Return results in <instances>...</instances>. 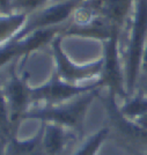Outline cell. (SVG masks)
Returning a JSON list of instances; mask_svg holds the SVG:
<instances>
[{"instance_id":"obj_1","label":"cell","mask_w":147,"mask_h":155,"mask_svg":"<svg viewBox=\"0 0 147 155\" xmlns=\"http://www.w3.org/2000/svg\"><path fill=\"white\" fill-rule=\"evenodd\" d=\"M128 54V80L129 88H132L141 65L145 39L147 36V0H138L134 19L130 30Z\"/></svg>"},{"instance_id":"obj_2","label":"cell","mask_w":147,"mask_h":155,"mask_svg":"<svg viewBox=\"0 0 147 155\" xmlns=\"http://www.w3.org/2000/svg\"><path fill=\"white\" fill-rule=\"evenodd\" d=\"M80 1L81 0H65L42 9L27 22V25L22 28V30L18 32L11 42H18L20 39L27 37L30 32L49 28V26L63 22L70 16Z\"/></svg>"},{"instance_id":"obj_3","label":"cell","mask_w":147,"mask_h":155,"mask_svg":"<svg viewBox=\"0 0 147 155\" xmlns=\"http://www.w3.org/2000/svg\"><path fill=\"white\" fill-rule=\"evenodd\" d=\"M57 31L56 28H44V29H39L32 32V36L27 37V39H21L18 42H11L6 46H2L1 49V63L7 61L11 57H13L15 54H21V53H26L43 45L48 41L52 38V36L55 35V32ZM26 38V37H25Z\"/></svg>"},{"instance_id":"obj_4","label":"cell","mask_w":147,"mask_h":155,"mask_svg":"<svg viewBox=\"0 0 147 155\" xmlns=\"http://www.w3.org/2000/svg\"><path fill=\"white\" fill-rule=\"evenodd\" d=\"M131 2L132 0H90L87 6L118 27L129 13Z\"/></svg>"},{"instance_id":"obj_5","label":"cell","mask_w":147,"mask_h":155,"mask_svg":"<svg viewBox=\"0 0 147 155\" xmlns=\"http://www.w3.org/2000/svg\"><path fill=\"white\" fill-rule=\"evenodd\" d=\"M53 49L56 52V58H57L58 63V70L62 77H64L67 80H75V79H82L88 75H93L96 72L101 70L102 66V61L97 63V64H93L90 66H86V67H77L72 64L71 61L67 60L63 53L60 46H59V41H55L53 42Z\"/></svg>"},{"instance_id":"obj_6","label":"cell","mask_w":147,"mask_h":155,"mask_svg":"<svg viewBox=\"0 0 147 155\" xmlns=\"http://www.w3.org/2000/svg\"><path fill=\"white\" fill-rule=\"evenodd\" d=\"M117 34L111 38H109L105 46V59H104V81L110 84L114 89H121V70L118 63V53H117Z\"/></svg>"},{"instance_id":"obj_7","label":"cell","mask_w":147,"mask_h":155,"mask_svg":"<svg viewBox=\"0 0 147 155\" xmlns=\"http://www.w3.org/2000/svg\"><path fill=\"white\" fill-rule=\"evenodd\" d=\"M88 102H89V97H85L81 101H79L78 103L73 104L71 107H67L65 109L50 110V111L42 112L41 115L48 117V118H55V119H58L60 122H65V123H74Z\"/></svg>"},{"instance_id":"obj_8","label":"cell","mask_w":147,"mask_h":155,"mask_svg":"<svg viewBox=\"0 0 147 155\" xmlns=\"http://www.w3.org/2000/svg\"><path fill=\"white\" fill-rule=\"evenodd\" d=\"M83 91H85V88L72 87V86H67V84L55 82L48 87L35 91L34 94L36 97H45V98H52V100L59 98L60 100V98H65V97H70L72 95L79 94Z\"/></svg>"},{"instance_id":"obj_9","label":"cell","mask_w":147,"mask_h":155,"mask_svg":"<svg viewBox=\"0 0 147 155\" xmlns=\"http://www.w3.org/2000/svg\"><path fill=\"white\" fill-rule=\"evenodd\" d=\"M26 18L25 14H16L1 19V39H6L20 27L21 22Z\"/></svg>"},{"instance_id":"obj_10","label":"cell","mask_w":147,"mask_h":155,"mask_svg":"<svg viewBox=\"0 0 147 155\" xmlns=\"http://www.w3.org/2000/svg\"><path fill=\"white\" fill-rule=\"evenodd\" d=\"M11 96H12V102H13L15 109H20L25 104L27 98V91L21 82L14 81L12 84V86H11Z\"/></svg>"},{"instance_id":"obj_11","label":"cell","mask_w":147,"mask_h":155,"mask_svg":"<svg viewBox=\"0 0 147 155\" xmlns=\"http://www.w3.org/2000/svg\"><path fill=\"white\" fill-rule=\"evenodd\" d=\"M45 145H46V148L50 153H56L57 152L60 147V145H62V136H60L59 130L55 129V127L48 130Z\"/></svg>"},{"instance_id":"obj_12","label":"cell","mask_w":147,"mask_h":155,"mask_svg":"<svg viewBox=\"0 0 147 155\" xmlns=\"http://www.w3.org/2000/svg\"><path fill=\"white\" fill-rule=\"evenodd\" d=\"M46 1L48 0H11V5L14 9L29 12L44 5Z\"/></svg>"},{"instance_id":"obj_13","label":"cell","mask_w":147,"mask_h":155,"mask_svg":"<svg viewBox=\"0 0 147 155\" xmlns=\"http://www.w3.org/2000/svg\"><path fill=\"white\" fill-rule=\"evenodd\" d=\"M147 111V101L144 98H137L132 101L131 103H129L124 112L128 114L130 116H137V115H142Z\"/></svg>"},{"instance_id":"obj_14","label":"cell","mask_w":147,"mask_h":155,"mask_svg":"<svg viewBox=\"0 0 147 155\" xmlns=\"http://www.w3.org/2000/svg\"><path fill=\"white\" fill-rule=\"evenodd\" d=\"M103 137H104V132H101V133L96 134L95 137H93L88 141V143H86V146L80 150V153L78 155H93L95 149L99 147V145L102 141Z\"/></svg>"},{"instance_id":"obj_15","label":"cell","mask_w":147,"mask_h":155,"mask_svg":"<svg viewBox=\"0 0 147 155\" xmlns=\"http://www.w3.org/2000/svg\"><path fill=\"white\" fill-rule=\"evenodd\" d=\"M141 66L142 70L145 72H147V42L144 48V53H142V59H141Z\"/></svg>"},{"instance_id":"obj_16","label":"cell","mask_w":147,"mask_h":155,"mask_svg":"<svg viewBox=\"0 0 147 155\" xmlns=\"http://www.w3.org/2000/svg\"><path fill=\"white\" fill-rule=\"evenodd\" d=\"M141 123L144 124V125H145V126H146V127H147V115H145V117L142 118V120H141Z\"/></svg>"}]
</instances>
